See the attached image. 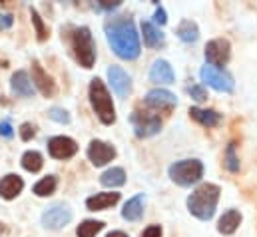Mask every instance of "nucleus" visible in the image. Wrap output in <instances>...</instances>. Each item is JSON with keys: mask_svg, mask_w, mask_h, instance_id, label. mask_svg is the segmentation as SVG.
Returning <instances> with one entry per match:
<instances>
[{"mask_svg": "<svg viewBox=\"0 0 257 237\" xmlns=\"http://www.w3.org/2000/svg\"><path fill=\"white\" fill-rule=\"evenodd\" d=\"M104 28H106L108 44L112 46L116 56H120L122 60H136L140 56L142 52L140 34L136 30V24L130 18L126 16L110 18Z\"/></svg>", "mask_w": 257, "mask_h": 237, "instance_id": "obj_1", "label": "nucleus"}, {"mask_svg": "<svg viewBox=\"0 0 257 237\" xmlns=\"http://www.w3.org/2000/svg\"><path fill=\"white\" fill-rule=\"evenodd\" d=\"M219 185L215 183H201L192 191V195L188 197V209L193 217L201 219V221H209L215 215L217 209V201H219Z\"/></svg>", "mask_w": 257, "mask_h": 237, "instance_id": "obj_2", "label": "nucleus"}, {"mask_svg": "<svg viewBox=\"0 0 257 237\" xmlns=\"http://www.w3.org/2000/svg\"><path fill=\"white\" fill-rule=\"evenodd\" d=\"M88 94H90V104L100 122L104 126H112L116 122V108H114V102H112V96H110L106 84L100 78H94L90 82Z\"/></svg>", "mask_w": 257, "mask_h": 237, "instance_id": "obj_3", "label": "nucleus"}, {"mask_svg": "<svg viewBox=\"0 0 257 237\" xmlns=\"http://www.w3.org/2000/svg\"><path fill=\"white\" fill-rule=\"evenodd\" d=\"M70 46L74 52V58L86 70H90L96 62V44L92 38V32L88 26H78L70 30Z\"/></svg>", "mask_w": 257, "mask_h": 237, "instance_id": "obj_4", "label": "nucleus"}, {"mask_svg": "<svg viewBox=\"0 0 257 237\" xmlns=\"http://www.w3.org/2000/svg\"><path fill=\"white\" fill-rule=\"evenodd\" d=\"M170 178L182 187H190L203 178V164L199 160H180L170 166Z\"/></svg>", "mask_w": 257, "mask_h": 237, "instance_id": "obj_5", "label": "nucleus"}, {"mask_svg": "<svg viewBox=\"0 0 257 237\" xmlns=\"http://www.w3.org/2000/svg\"><path fill=\"white\" fill-rule=\"evenodd\" d=\"M199 76H201V80H203L207 86H211V88L217 90V92L229 94V92H233V88H235L231 74H227L223 68H213V66H207V64H205V66H201Z\"/></svg>", "mask_w": 257, "mask_h": 237, "instance_id": "obj_6", "label": "nucleus"}, {"mask_svg": "<svg viewBox=\"0 0 257 237\" xmlns=\"http://www.w3.org/2000/svg\"><path fill=\"white\" fill-rule=\"evenodd\" d=\"M130 124L134 128V134L138 138H152L162 130V120L156 114H148V112H132L130 116Z\"/></svg>", "mask_w": 257, "mask_h": 237, "instance_id": "obj_7", "label": "nucleus"}, {"mask_svg": "<svg viewBox=\"0 0 257 237\" xmlns=\"http://www.w3.org/2000/svg\"><path fill=\"white\" fill-rule=\"evenodd\" d=\"M231 56V44L225 40V38H215V40H209L205 44V62L207 66H213V68H221L229 62Z\"/></svg>", "mask_w": 257, "mask_h": 237, "instance_id": "obj_8", "label": "nucleus"}, {"mask_svg": "<svg viewBox=\"0 0 257 237\" xmlns=\"http://www.w3.org/2000/svg\"><path fill=\"white\" fill-rule=\"evenodd\" d=\"M144 104L156 112H172L176 106H178V98L176 94H172L170 90H164V88H154L146 94L144 98Z\"/></svg>", "mask_w": 257, "mask_h": 237, "instance_id": "obj_9", "label": "nucleus"}, {"mask_svg": "<svg viewBox=\"0 0 257 237\" xmlns=\"http://www.w3.org/2000/svg\"><path fill=\"white\" fill-rule=\"evenodd\" d=\"M72 221V211L64 203H54L42 213V225L48 229H62Z\"/></svg>", "mask_w": 257, "mask_h": 237, "instance_id": "obj_10", "label": "nucleus"}, {"mask_svg": "<svg viewBox=\"0 0 257 237\" xmlns=\"http://www.w3.org/2000/svg\"><path fill=\"white\" fill-rule=\"evenodd\" d=\"M88 158L96 168H102V166H106L108 162H112L116 158V148L108 142L92 140L90 146H88Z\"/></svg>", "mask_w": 257, "mask_h": 237, "instance_id": "obj_11", "label": "nucleus"}, {"mask_svg": "<svg viewBox=\"0 0 257 237\" xmlns=\"http://www.w3.org/2000/svg\"><path fill=\"white\" fill-rule=\"evenodd\" d=\"M48 152L54 160H68V158L76 156L78 144L68 136H56V138L48 140Z\"/></svg>", "mask_w": 257, "mask_h": 237, "instance_id": "obj_12", "label": "nucleus"}, {"mask_svg": "<svg viewBox=\"0 0 257 237\" xmlns=\"http://www.w3.org/2000/svg\"><path fill=\"white\" fill-rule=\"evenodd\" d=\"M108 80L112 84V90L120 98H128L132 92V78L120 68V66H110L108 68Z\"/></svg>", "mask_w": 257, "mask_h": 237, "instance_id": "obj_13", "label": "nucleus"}, {"mask_svg": "<svg viewBox=\"0 0 257 237\" xmlns=\"http://www.w3.org/2000/svg\"><path fill=\"white\" fill-rule=\"evenodd\" d=\"M32 86H36L46 98H50V96L56 94V84H54V80L44 72V68H42L36 60L32 62Z\"/></svg>", "mask_w": 257, "mask_h": 237, "instance_id": "obj_14", "label": "nucleus"}, {"mask_svg": "<svg viewBox=\"0 0 257 237\" xmlns=\"http://www.w3.org/2000/svg\"><path fill=\"white\" fill-rule=\"evenodd\" d=\"M150 82L154 84H174L176 82V74L174 68L170 66L168 60H156L150 68Z\"/></svg>", "mask_w": 257, "mask_h": 237, "instance_id": "obj_15", "label": "nucleus"}, {"mask_svg": "<svg viewBox=\"0 0 257 237\" xmlns=\"http://www.w3.org/2000/svg\"><path fill=\"white\" fill-rule=\"evenodd\" d=\"M120 201V193L118 191H104V193H96L92 197L86 199V207L90 211H104L112 205H116Z\"/></svg>", "mask_w": 257, "mask_h": 237, "instance_id": "obj_16", "label": "nucleus"}, {"mask_svg": "<svg viewBox=\"0 0 257 237\" xmlns=\"http://www.w3.org/2000/svg\"><path fill=\"white\" fill-rule=\"evenodd\" d=\"M10 86H12V92H14L16 96H22V98H32V96H34L32 80H30V76H28L24 70H18L16 74H12Z\"/></svg>", "mask_w": 257, "mask_h": 237, "instance_id": "obj_17", "label": "nucleus"}, {"mask_svg": "<svg viewBox=\"0 0 257 237\" xmlns=\"http://www.w3.org/2000/svg\"><path fill=\"white\" fill-rule=\"evenodd\" d=\"M24 189V181L16 174H8L0 179V197L2 199H14Z\"/></svg>", "mask_w": 257, "mask_h": 237, "instance_id": "obj_18", "label": "nucleus"}, {"mask_svg": "<svg viewBox=\"0 0 257 237\" xmlns=\"http://www.w3.org/2000/svg\"><path fill=\"white\" fill-rule=\"evenodd\" d=\"M144 203H146V195L144 193H138L134 197H130L122 209V217L126 221H138L142 215H144Z\"/></svg>", "mask_w": 257, "mask_h": 237, "instance_id": "obj_19", "label": "nucleus"}, {"mask_svg": "<svg viewBox=\"0 0 257 237\" xmlns=\"http://www.w3.org/2000/svg\"><path fill=\"white\" fill-rule=\"evenodd\" d=\"M239 223H241V213L237 209H227L217 221V231L223 235H231L237 231Z\"/></svg>", "mask_w": 257, "mask_h": 237, "instance_id": "obj_20", "label": "nucleus"}, {"mask_svg": "<svg viewBox=\"0 0 257 237\" xmlns=\"http://www.w3.org/2000/svg\"><path fill=\"white\" fill-rule=\"evenodd\" d=\"M190 116H192L199 126L203 128H215L221 122V114H217L215 110H203V108H190Z\"/></svg>", "mask_w": 257, "mask_h": 237, "instance_id": "obj_21", "label": "nucleus"}, {"mask_svg": "<svg viewBox=\"0 0 257 237\" xmlns=\"http://www.w3.org/2000/svg\"><path fill=\"white\" fill-rule=\"evenodd\" d=\"M142 34H144V42H146L148 48H158L166 40L164 32L156 24H152V22H142Z\"/></svg>", "mask_w": 257, "mask_h": 237, "instance_id": "obj_22", "label": "nucleus"}, {"mask_svg": "<svg viewBox=\"0 0 257 237\" xmlns=\"http://www.w3.org/2000/svg\"><path fill=\"white\" fill-rule=\"evenodd\" d=\"M176 34H178V38H180L182 42L193 44V42H197V38H199V28H197V24L192 22V20H182L180 26L176 28Z\"/></svg>", "mask_w": 257, "mask_h": 237, "instance_id": "obj_23", "label": "nucleus"}, {"mask_svg": "<svg viewBox=\"0 0 257 237\" xmlns=\"http://www.w3.org/2000/svg\"><path fill=\"white\" fill-rule=\"evenodd\" d=\"M100 183L104 187H120L126 183V172L122 168H110L100 176Z\"/></svg>", "mask_w": 257, "mask_h": 237, "instance_id": "obj_24", "label": "nucleus"}, {"mask_svg": "<svg viewBox=\"0 0 257 237\" xmlns=\"http://www.w3.org/2000/svg\"><path fill=\"white\" fill-rule=\"evenodd\" d=\"M42 166H44V158H42V154H40V152L30 150V152H26V154L22 156V168H24L26 172L36 174V172H40V170H42Z\"/></svg>", "mask_w": 257, "mask_h": 237, "instance_id": "obj_25", "label": "nucleus"}, {"mask_svg": "<svg viewBox=\"0 0 257 237\" xmlns=\"http://www.w3.org/2000/svg\"><path fill=\"white\" fill-rule=\"evenodd\" d=\"M56 185H58L56 176H46V178H42L34 187H32V191H34L38 197H48V195H52V193L56 191Z\"/></svg>", "mask_w": 257, "mask_h": 237, "instance_id": "obj_26", "label": "nucleus"}, {"mask_svg": "<svg viewBox=\"0 0 257 237\" xmlns=\"http://www.w3.org/2000/svg\"><path fill=\"white\" fill-rule=\"evenodd\" d=\"M104 229V223L102 221H96V219H86L78 225L76 229V235L78 237H96L100 231Z\"/></svg>", "mask_w": 257, "mask_h": 237, "instance_id": "obj_27", "label": "nucleus"}, {"mask_svg": "<svg viewBox=\"0 0 257 237\" xmlns=\"http://www.w3.org/2000/svg\"><path fill=\"white\" fill-rule=\"evenodd\" d=\"M223 162H225V168L231 172V174H235V172H239V158L235 156V144L231 142L229 146H227V150H225V158H223Z\"/></svg>", "mask_w": 257, "mask_h": 237, "instance_id": "obj_28", "label": "nucleus"}, {"mask_svg": "<svg viewBox=\"0 0 257 237\" xmlns=\"http://www.w3.org/2000/svg\"><path fill=\"white\" fill-rule=\"evenodd\" d=\"M30 16H32V22H34V28H36V38H38V42H44V40L48 38V30H46V26H44L40 14H38L34 8H30Z\"/></svg>", "mask_w": 257, "mask_h": 237, "instance_id": "obj_29", "label": "nucleus"}, {"mask_svg": "<svg viewBox=\"0 0 257 237\" xmlns=\"http://www.w3.org/2000/svg\"><path fill=\"white\" fill-rule=\"evenodd\" d=\"M188 94L192 96L195 102H205L207 100V92H205V88L201 86V84H193L188 88Z\"/></svg>", "mask_w": 257, "mask_h": 237, "instance_id": "obj_30", "label": "nucleus"}, {"mask_svg": "<svg viewBox=\"0 0 257 237\" xmlns=\"http://www.w3.org/2000/svg\"><path fill=\"white\" fill-rule=\"evenodd\" d=\"M48 116H50V120H54L58 124H70V114L66 112L64 108H52L48 112Z\"/></svg>", "mask_w": 257, "mask_h": 237, "instance_id": "obj_31", "label": "nucleus"}, {"mask_svg": "<svg viewBox=\"0 0 257 237\" xmlns=\"http://www.w3.org/2000/svg\"><path fill=\"white\" fill-rule=\"evenodd\" d=\"M34 136H36L34 126H32V124H28V122H24V124L20 126V138H22L24 142H28V140H32Z\"/></svg>", "mask_w": 257, "mask_h": 237, "instance_id": "obj_32", "label": "nucleus"}, {"mask_svg": "<svg viewBox=\"0 0 257 237\" xmlns=\"http://www.w3.org/2000/svg\"><path fill=\"white\" fill-rule=\"evenodd\" d=\"M120 6H122V2H120V0H114V2L102 0V2H98V4H96V8H98V10H106V12H112V10L120 8Z\"/></svg>", "mask_w": 257, "mask_h": 237, "instance_id": "obj_33", "label": "nucleus"}, {"mask_svg": "<svg viewBox=\"0 0 257 237\" xmlns=\"http://www.w3.org/2000/svg\"><path fill=\"white\" fill-rule=\"evenodd\" d=\"M156 4H158V2H156ZM154 20H156V24H160V26H164V24L168 22V18H166V10H164L162 4H158L156 14H154Z\"/></svg>", "mask_w": 257, "mask_h": 237, "instance_id": "obj_34", "label": "nucleus"}, {"mask_svg": "<svg viewBox=\"0 0 257 237\" xmlns=\"http://www.w3.org/2000/svg\"><path fill=\"white\" fill-rule=\"evenodd\" d=\"M142 237H162V227L160 225H150L142 231Z\"/></svg>", "mask_w": 257, "mask_h": 237, "instance_id": "obj_35", "label": "nucleus"}, {"mask_svg": "<svg viewBox=\"0 0 257 237\" xmlns=\"http://www.w3.org/2000/svg\"><path fill=\"white\" fill-rule=\"evenodd\" d=\"M14 24V18H12V14H2L0 12V30H6V28H10Z\"/></svg>", "mask_w": 257, "mask_h": 237, "instance_id": "obj_36", "label": "nucleus"}, {"mask_svg": "<svg viewBox=\"0 0 257 237\" xmlns=\"http://www.w3.org/2000/svg\"><path fill=\"white\" fill-rule=\"evenodd\" d=\"M0 136H2V138H12V126H10L8 120H4V122L0 124Z\"/></svg>", "mask_w": 257, "mask_h": 237, "instance_id": "obj_37", "label": "nucleus"}, {"mask_svg": "<svg viewBox=\"0 0 257 237\" xmlns=\"http://www.w3.org/2000/svg\"><path fill=\"white\" fill-rule=\"evenodd\" d=\"M106 237H128V233H124V231H112V233H108Z\"/></svg>", "mask_w": 257, "mask_h": 237, "instance_id": "obj_38", "label": "nucleus"}]
</instances>
